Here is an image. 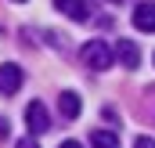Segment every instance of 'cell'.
I'll return each mask as SVG.
<instances>
[{
    "label": "cell",
    "mask_w": 155,
    "mask_h": 148,
    "mask_svg": "<svg viewBox=\"0 0 155 148\" xmlns=\"http://www.w3.org/2000/svg\"><path fill=\"white\" fill-rule=\"evenodd\" d=\"M79 58H83V65L87 69H108L112 65V47L105 43V40H87L83 43V51H79Z\"/></svg>",
    "instance_id": "6da1fadb"
},
{
    "label": "cell",
    "mask_w": 155,
    "mask_h": 148,
    "mask_svg": "<svg viewBox=\"0 0 155 148\" xmlns=\"http://www.w3.org/2000/svg\"><path fill=\"white\" fill-rule=\"evenodd\" d=\"M22 83H25V72L15 62H4L0 65V94H15V90H22Z\"/></svg>",
    "instance_id": "7a4b0ae2"
},
{
    "label": "cell",
    "mask_w": 155,
    "mask_h": 148,
    "mask_svg": "<svg viewBox=\"0 0 155 148\" xmlns=\"http://www.w3.org/2000/svg\"><path fill=\"white\" fill-rule=\"evenodd\" d=\"M25 123H29V134H33V137L51 130V116H47V109H43V101H33V105L25 109Z\"/></svg>",
    "instance_id": "3957f363"
},
{
    "label": "cell",
    "mask_w": 155,
    "mask_h": 148,
    "mask_svg": "<svg viewBox=\"0 0 155 148\" xmlns=\"http://www.w3.org/2000/svg\"><path fill=\"white\" fill-rule=\"evenodd\" d=\"M54 7L72 22H90V4L87 0H54Z\"/></svg>",
    "instance_id": "277c9868"
},
{
    "label": "cell",
    "mask_w": 155,
    "mask_h": 148,
    "mask_svg": "<svg viewBox=\"0 0 155 148\" xmlns=\"http://www.w3.org/2000/svg\"><path fill=\"white\" fill-rule=\"evenodd\" d=\"M134 25L141 29V33H155V4H137L134 7Z\"/></svg>",
    "instance_id": "5b68a950"
},
{
    "label": "cell",
    "mask_w": 155,
    "mask_h": 148,
    "mask_svg": "<svg viewBox=\"0 0 155 148\" xmlns=\"http://www.w3.org/2000/svg\"><path fill=\"white\" fill-rule=\"evenodd\" d=\"M58 109H61V116L65 119H76L79 112H83V101H79L76 90H61V98H58Z\"/></svg>",
    "instance_id": "8992f818"
},
{
    "label": "cell",
    "mask_w": 155,
    "mask_h": 148,
    "mask_svg": "<svg viewBox=\"0 0 155 148\" xmlns=\"http://www.w3.org/2000/svg\"><path fill=\"white\" fill-rule=\"evenodd\" d=\"M119 62H123V65H126V69H137V65H141V51H137V43H130V40H123V43H119Z\"/></svg>",
    "instance_id": "52a82bcc"
},
{
    "label": "cell",
    "mask_w": 155,
    "mask_h": 148,
    "mask_svg": "<svg viewBox=\"0 0 155 148\" xmlns=\"http://www.w3.org/2000/svg\"><path fill=\"white\" fill-rule=\"evenodd\" d=\"M90 148H119V137L112 130H94L90 134Z\"/></svg>",
    "instance_id": "ba28073f"
},
{
    "label": "cell",
    "mask_w": 155,
    "mask_h": 148,
    "mask_svg": "<svg viewBox=\"0 0 155 148\" xmlns=\"http://www.w3.org/2000/svg\"><path fill=\"white\" fill-rule=\"evenodd\" d=\"M15 148H36V137H22V141H15Z\"/></svg>",
    "instance_id": "9c48e42d"
},
{
    "label": "cell",
    "mask_w": 155,
    "mask_h": 148,
    "mask_svg": "<svg viewBox=\"0 0 155 148\" xmlns=\"http://www.w3.org/2000/svg\"><path fill=\"white\" fill-rule=\"evenodd\" d=\"M134 148H155V141H152V137H137V145H134Z\"/></svg>",
    "instance_id": "30bf717a"
},
{
    "label": "cell",
    "mask_w": 155,
    "mask_h": 148,
    "mask_svg": "<svg viewBox=\"0 0 155 148\" xmlns=\"http://www.w3.org/2000/svg\"><path fill=\"white\" fill-rule=\"evenodd\" d=\"M0 141H7V119L0 116Z\"/></svg>",
    "instance_id": "8fae6325"
},
{
    "label": "cell",
    "mask_w": 155,
    "mask_h": 148,
    "mask_svg": "<svg viewBox=\"0 0 155 148\" xmlns=\"http://www.w3.org/2000/svg\"><path fill=\"white\" fill-rule=\"evenodd\" d=\"M58 148H83V145H79V141H61Z\"/></svg>",
    "instance_id": "7c38bea8"
},
{
    "label": "cell",
    "mask_w": 155,
    "mask_h": 148,
    "mask_svg": "<svg viewBox=\"0 0 155 148\" xmlns=\"http://www.w3.org/2000/svg\"><path fill=\"white\" fill-rule=\"evenodd\" d=\"M108 4H119V0H108Z\"/></svg>",
    "instance_id": "4fadbf2b"
},
{
    "label": "cell",
    "mask_w": 155,
    "mask_h": 148,
    "mask_svg": "<svg viewBox=\"0 0 155 148\" xmlns=\"http://www.w3.org/2000/svg\"><path fill=\"white\" fill-rule=\"evenodd\" d=\"M18 4H22V0H18Z\"/></svg>",
    "instance_id": "5bb4252c"
}]
</instances>
